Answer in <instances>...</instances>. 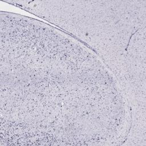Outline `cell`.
Here are the masks:
<instances>
[{"label": "cell", "instance_id": "obj_1", "mask_svg": "<svg viewBox=\"0 0 146 146\" xmlns=\"http://www.w3.org/2000/svg\"><path fill=\"white\" fill-rule=\"evenodd\" d=\"M63 29L94 51L117 80L145 60L146 0L78 1Z\"/></svg>", "mask_w": 146, "mask_h": 146}]
</instances>
